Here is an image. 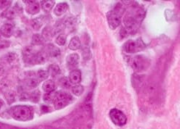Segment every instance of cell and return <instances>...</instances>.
Instances as JSON below:
<instances>
[{
  "label": "cell",
  "mask_w": 180,
  "mask_h": 129,
  "mask_svg": "<svg viewBox=\"0 0 180 129\" xmlns=\"http://www.w3.org/2000/svg\"><path fill=\"white\" fill-rule=\"evenodd\" d=\"M49 75H50V74H49L48 71H45V70L41 69L39 70V71L37 72V79L39 80V81L46 80L49 77Z\"/></svg>",
  "instance_id": "obj_22"
},
{
  "label": "cell",
  "mask_w": 180,
  "mask_h": 129,
  "mask_svg": "<svg viewBox=\"0 0 180 129\" xmlns=\"http://www.w3.org/2000/svg\"><path fill=\"white\" fill-rule=\"evenodd\" d=\"M17 11L15 10V9H8L6 10L5 12H3L2 14V16L5 17L6 18H8V19H12L15 16V14H16Z\"/></svg>",
  "instance_id": "obj_25"
},
{
  "label": "cell",
  "mask_w": 180,
  "mask_h": 129,
  "mask_svg": "<svg viewBox=\"0 0 180 129\" xmlns=\"http://www.w3.org/2000/svg\"><path fill=\"white\" fill-rule=\"evenodd\" d=\"M55 42L59 46H64L66 43V37L63 34L59 35L55 39Z\"/></svg>",
  "instance_id": "obj_28"
},
{
  "label": "cell",
  "mask_w": 180,
  "mask_h": 129,
  "mask_svg": "<svg viewBox=\"0 0 180 129\" xmlns=\"http://www.w3.org/2000/svg\"><path fill=\"white\" fill-rule=\"evenodd\" d=\"M109 116L111 118V120L114 124L118 126H124L126 123L127 118L125 114L122 111L119 110L118 109H112L110 111Z\"/></svg>",
  "instance_id": "obj_7"
},
{
  "label": "cell",
  "mask_w": 180,
  "mask_h": 129,
  "mask_svg": "<svg viewBox=\"0 0 180 129\" xmlns=\"http://www.w3.org/2000/svg\"><path fill=\"white\" fill-rule=\"evenodd\" d=\"M73 99L71 95L68 94L67 92L60 91L55 94L54 99V106L56 110H61L66 107L70 104L71 101Z\"/></svg>",
  "instance_id": "obj_4"
},
{
  "label": "cell",
  "mask_w": 180,
  "mask_h": 129,
  "mask_svg": "<svg viewBox=\"0 0 180 129\" xmlns=\"http://www.w3.org/2000/svg\"><path fill=\"white\" fill-rule=\"evenodd\" d=\"M11 1H6V0H0V9H8L11 5Z\"/></svg>",
  "instance_id": "obj_32"
},
{
  "label": "cell",
  "mask_w": 180,
  "mask_h": 129,
  "mask_svg": "<svg viewBox=\"0 0 180 129\" xmlns=\"http://www.w3.org/2000/svg\"><path fill=\"white\" fill-rule=\"evenodd\" d=\"M81 41L78 37H73L70 41L68 47L71 50H77L81 47Z\"/></svg>",
  "instance_id": "obj_17"
},
{
  "label": "cell",
  "mask_w": 180,
  "mask_h": 129,
  "mask_svg": "<svg viewBox=\"0 0 180 129\" xmlns=\"http://www.w3.org/2000/svg\"><path fill=\"white\" fill-rule=\"evenodd\" d=\"M130 65L135 72L141 73L145 71L149 67L150 61L147 57L144 55H136L131 59Z\"/></svg>",
  "instance_id": "obj_2"
},
{
  "label": "cell",
  "mask_w": 180,
  "mask_h": 129,
  "mask_svg": "<svg viewBox=\"0 0 180 129\" xmlns=\"http://www.w3.org/2000/svg\"><path fill=\"white\" fill-rule=\"evenodd\" d=\"M43 23H44L43 19L41 18H37L33 19V20H32L31 25H32L33 28L34 29V30L39 31V29L41 28L42 25H43Z\"/></svg>",
  "instance_id": "obj_21"
},
{
  "label": "cell",
  "mask_w": 180,
  "mask_h": 129,
  "mask_svg": "<svg viewBox=\"0 0 180 129\" xmlns=\"http://www.w3.org/2000/svg\"><path fill=\"white\" fill-rule=\"evenodd\" d=\"M5 97H6V99H7V101H8L9 104H11V103H12L15 101L14 92H11V91H10V92L6 93Z\"/></svg>",
  "instance_id": "obj_31"
},
{
  "label": "cell",
  "mask_w": 180,
  "mask_h": 129,
  "mask_svg": "<svg viewBox=\"0 0 180 129\" xmlns=\"http://www.w3.org/2000/svg\"><path fill=\"white\" fill-rule=\"evenodd\" d=\"M3 105H4L3 101H2V100H1V99H0V109L2 108V107L3 106Z\"/></svg>",
  "instance_id": "obj_36"
},
{
  "label": "cell",
  "mask_w": 180,
  "mask_h": 129,
  "mask_svg": "<svg viewBox=\"0 0 180 129\" xmlns=\"http://www.w3.org/2000/svg\"><path fill=\"white\" fill-rule=\"evenodd\" d=\"M29 99V95H28L26 93H22L20 94V99L22 101H26V99Z\"/></svg>",
  "instance_id": "obj_34"
},
{
  "label": "cell",
  "mask_w": 180,
  "mask_h": 129,
  "mask_svg": "<svg viewBox=\"0 0 180 129\" xmlns=\"http://www.w3.org/2000/svg\"><path fill=\"white\" fill-rule=\"evenodd\" d=\"M42 88L46 93L53 92L56 88L55 83L52 80H47L42 85Z\"/></svg>",
  "instance_id": "obj_14"
},
{
  "label": "cell",
  "mask_w": 180,
  "mask_h": 129,
  "mask_svg": "<svg viewBox=\"0 0 180 129\" xmlns=\"http://www.w3.org/2000/svg\"><path fill=\"white\" fill-rule=\"evenodd\" d=\"M122 12V7L119 6V4H118L115 9L111 10V11H109L107 13L108 23L109 27L111 29H116L119 26L121 23Z\"/></svg>",
  "instance_id": "obj_3"
},
{
  "label": "cell",
  "mask_w": 180,
  "mask_h": 129,
  "mask_svg": "<svg viewBox=\"0 0 180 129\" xmlns=\"http://www.w3.org/2000/svg\"><path fill=\"white\" fill-rule=\"evenodd\" d=\"M70 83L78 85L81 81V72L79 70H73L69 73Z\"/></svg>",
  "instance_id": "obj_10"
},
{
  "label": "cell",
  "mask_w": 180,
  "mask_h": 129,
  "mask_svg": "<svg viewBox=\"0 0 180 129\" xmlns=\"http://www.w3.org/2000/svg\"><path fill=\"white\" fill-rule=\"evenodd\" d=\"M5 66H4L3 64H2V63H0V76L2 75L4 73H5Z\"/></svg>",
  "instance_id": "obj_35"
},
{
  "label": "cell",
  "mask_w": 180,
  "mask_h": 129,
  "mask_svg": "<svg viewBox=\"0 0 180 129\" xmlns=\"http://www.w3.org/2000/svg\"><path fill=\"white\" fill-rule=\"evenodd\" d=\"M124 28L127 33H133L136 32L137 28H138L140 22L135 18L134 15L129 14L125 17L124 20Z\"/></svg>",
  "instance_id": "obj_6"
},
{
  "label": "cell",
  "mask_w": 180,
  "mask_h": 129,
  "mask_svg": "<svg viewBox=\"0 0 180 129\" xmlns=\"http://www.w3.org/2000/svg\"><path fill=\"white\" fill-rule=\"evenodd\" d=\"M68 8V5L67 3L65 2L59 3L56 5V7H55L54 13L57 16H60L67 11Z\"/></svg>",
  "instance_id": "obj_13"
},
{
  "label": "cell",
  "mask_w": 180,
  "mask_h": 129,
  "mask_svg": "<svg viewBox=\"0 0 180 129\" xmlns=\"http://www.w3.org/2000/svg\"><path fill=\"white\" fill-rule=\"evenodd\" d=\"M46 52L49 56L52 57V58H56L60 55V49L54 46L53 44H49L46 48Z\"/></svg>",
  "instance_id": "obj_15"
},
{
  "label": "cell",
  "mask_w": 180,
  "mask_h": 129,
  "mask_svg": "<svg viewBox=\"0 0 180 129\" xmlns=\"http://www.w3.org/2000/svg\"><path fill=\"white\" fill-rule=\"evenodd\" d=\"M55 4V1H52V0H43L41 1V7L44 12L48 13L52 10Z\"/></svg>",
  "instance_id": "obj_16"
},
{
  "label": "cell",
  "mask_w": 180,
  "mask_h": 129,
  "mask_svg": "<svg viewBox=\"0 0 180 129\" xmlns=\"http://www.w3.org/2000/svg\"><path fill=\"white\" fill-rule=\"evenodd\" d=\"M13 25H12L11 23H5L1 27L0 31H1L2 35H3L5 37L9 38L13 33Z\"/></svg>",
  "instance_id": "obj_12"
},
{
  "label": "cell",
  "mask_w": 180,
  "mask_h": 129,
  "mask_svg": "<svg viewBox=\"0 0 180 129\" xmlns=\"http://www.w3.org/2000/svg\"><path fill=\"white\" fill-rule=\"evenodd\" d=\"M53 30L52 28H50V27H46L43 30V32H42V37H44V39H47L49 38H50L53 35Z\"/></svg>",
  "instance_id": "obj_27"
},
{
  "label": "cell",
  "mask_w": 180,
  "mask_h": 129,
  "mask_svg": "<svg viewBox=\"0 0 180 129\" xmlns=\"http://www.w3.org/2000/svg\"><path fill=\"white\" fill-rule=\"evenodd\" d=\"M59 85L63 88H69L71 87V83H70L69 79L66 77H63L59 80L58 81Z\"/></svg>",
  "instance_id": "obj_23"
},
{
  "label": "cell",
  "mask_w": 180,
  "mask_h": 129,
  "mask_svg": "<svg viewBox=\"0 0 180 129\" xmlns=\"http://www.w3.org/2000/svg\"><path fill=\"white\" fill-rule=\"evenodd\" d=\"M45 41V39L44 37L40 34H34L32 37V44L33 45L39 46L42 45Z\"/></svg>",
  "instance_id": "obj_20"
},
{
  "label": "cell",
  "mask_w": 180,
  "mask_h": 129,
  "mask_svg": "<svg viewBox=\"0 0 180 129\" xmlns=\"http://www.w3.org/2000/svg\"><path fill=\"white\" fill-rule=\"evenodd\" d=\"M5 60L8 63H12L17 60V56L14 52H8L5 55Z\"/></svg>",
  "instance_id": "obj_26"
},
{
  "label": "cell",
  "mask_w": 180,
  "mask_h": 129,
  "mask_svg": "<svg viewBox=\"0 0 180 129\" xmlns=\"http://www.w3.org/2000/svg\"><path fill=\"white\" fill-rule=\"evenodd\" d=\"M10 114L12 118L18 121H29L33 119V109L28 105H17L10 108Z\"/></svg>",
  "instance_id": "obj_1"
},
{
  "label": "cell",
  "mask_w": 180,
  "mask_h": 129,
  "mask_svg": "<svg viewBox=\"0 0 180 129\" xmlns=\"http://www.w3.org/2000/svg\"><path fill=\"white\" fill-rule=\"evenodd\" d=\"M82 53H83V58L85 60H89V59H90L91 56H92L90 49L88 47H84L83 51H82Z\"/></svg>",
  "instance_id": "obj_33"
},
{
  "label": "cell",
  "mask_w": 180,
  "mask_h": 129,
  "mask_svg": "<svg viewBox=\"0 0 180 129\" xmlns=\"http://www.w3.org/2000/svg\"><path fill=\"white\" fill-rule=\"evenodd\" d=\"M48 73L50 75L52 76V77H55L58 75V74L60 73V67L58 66V65L53 64L51 65L48 68Z\"/></svg>",
  "instance_id": "obj_19"
},
{
  "label": "cell",
  "mask_w": 180,
  "mask_h": 129,
  "mask_svg": "<svg viewBox=\"0 0 180 129\" xmlns=\"http://www.w3.org/2000/svg\"><path fill=\"white\" fill-rule=\"evenodd\" d=\"M1 36H2V33H1V31H0V39H1Z\"/></svg>",
  "instance_id": "obj_37"
},
{
  "label": "cell",
  "mask_w": 180,
  "mask_h": 129,
  "mask_svg": "<svg viewBox=\"0 0 180 129\" xmlns=\"http://www.w3.org/2000/svg\"><path fill=\"white\" fill-rule=\"evenodd\" d=\"M146 45L141 39H137L136 40H129L124 44V50L126 53L134 54L140 52L145 48Z\"/></svg>",
  "instance_id": "obj_5"
},
{
  "label": "cell",
  "mask_w": 180,
  "mask_h": 129,
  "mask_svg": "<svg viewBox=\"0 0 180 129\" xmlns=\"http://www.w3.org/2000/svg\"><path fill=\"white\" fill-rule=\"evenodd\" d=\"M79 60H80V58H79V54L76 53H73V54H69V55H68L66 58V63H67L68 67H74L77 66L79 62Z\"/></svg>",
  "instance_id": "obj_11"
},
{
  "label": "cell",
  "mask_w": 180,
  "mask_h": 129,
  "mask_svg": "<svg viewBox=\"0 0 180 129\" xmlns=\"http://www.w3.org/2000/svg\"><path fill=\"white\" fill-rule=\"evenodd\" d=\"M26 4V12L30 15H36L40 11V5L37 1H24Z\"/></svg>",
  "instance_id": "obj_8"
},
{
  "label": "cell",
  "mask_w": 180,
  "mask_h": 129,
  "mask_svg": "<svg viewBox=\"0 0 180 129\" xmlns=\"http://www.w3.org/2000/svg\"><path fill=\"white\" fill-rule=\"evenodd\" d=\"M47 52L46 51H41V52H37L33 56L32 60V65H37V64H44V62L47 60L48 58Z\"/></svg>",
  "instance_id": "obj_9"
},
{
  "label": "cell",
  "mask_w": 180,
  "mask_h": 129,
  "mask_svg": "<svg viewBox=\"0 0 180 129\" xmlns=\"http://www.w3.org/2000/svg\"><path fill=\"white\" fill-rule=\"evenodd\" d=\"M72 93L76 96H80L84 92V87L81 85H76L71 88Z\"/></svg>",
  "instance_id": "obj_24"
},
{
  "label": "cell",
  "mask_w": 180,
  "mask_h": 129,
  "mask_svg": "<svg viewBox=\"0 0 180 129\" xmlns=\"http://www.w3.org/2000/svg\"><path fill=\"white\" fill-rule=\"evenodd\" d=\"M39 84V80L37 78L34 77V76H31L29 77L28 79L26 80V85L29 88H37Z\"/></svg>",
  "instance_id": "obj_18"
},
{
  "label": "cell",
  "mask_w": 180,
  "mask_h": 129,
  "mask_svg": "<svg viewBox=\"0 0 180 129\" xmlns=\"http://www.w3.org/2000/svg\"><path fill=\"white\" fill-rule=\"evenodd\" d=\"M55 97V94H52V93H46L44 95V101H47V102H52V101H54Z\"/></svg>",
  "instance_id": "obj_30"
},
{
  "label": "cell",
  "mask_w": 180,
  "mask_h": 129,
  "mask_svg": "<svg viewBox=\"0 0 180 129\" xmlns=\"http://www.w3.org/2000/svg\"><path fill=\"white\" fill-rule=\"evenodd\" d=\"M40 97V92L38 90H36L35 92H32L31 95H29V98L32 100L33 102H37L39 100Z\"/></svg>",
  "instance_id": "obj_29"
}]
</instances>
